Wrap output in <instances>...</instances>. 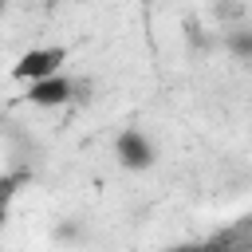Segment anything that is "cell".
Returning <instances> with one entry per match:
<instances>
[{
    "mask_svg": "<svg viewBox=\"0 0 252 252\" xmlns=\"http://www.w3.org/2000/svg\"><path fill=\"white\" fill-rule=\"evenodd\" d=\"M67 59H71V47L67 43H35V47H28V51H20L12 59L8 79L24 87V83H35V79H47V75L63 71Z\"/></svg>",
    "mask_w": 252,
    "mask_h": 252,
    "instance_id": "cell-1",
    "label": "cell"
},
{
    "mask_svg": "<svg viewBox=\"0 0 252 252\" xmlns=\"http://www.w3.org/2000/svg\"><path fill=\"white\" fill-rule=\"evenodd\" d=\"M79 98V79L63 67L47 79H35V83H24V102L28 106H39V110H59V106H71Z\"/></svg>",
    "mask_w": 252,
    "mask_h": 252,
    "instance_id": "cell-2",
    "label": "cell"
},
{
    "mask_svg": "<svg viewBox=\"0 0 252 252\" xmlns=\"http://www.w3.org/2000/svg\"><path fill=\"white\" fill-rule=\"evenodd\" d=\"M114 161H118L126 173H146V169H154V161H158V146H154V138H150L146 130L126 126V130H118V138H114Z\"/></svg>",
    "mask_w": 252,
    "mask_h": 252,
    "instance_id": "cell-3",
    "label": "cell"
},
{
    "mask_svg": "<svg viewBox=\"0 0 252 252\" xmlns=\"http://www.w3.org/2000/svg\"><path fill=\"white\" fill-rule=\"evenodd\" d=\"M28 181H32L28 169H0V236L8 232L12 213H16V201H20V193H24Z\"/></svg>",
    "mask_w": 252,
    "mask_h": 252,
    "instance_id": "cell-4",
    "label": "cell"
},
{
    "mask_svg": "<svg viewBox=\"0 0 252 252\" xmlns=\"http://www.w3.org/2000/svg\"><path fill=\"white\" fill-rule=\"evenodd\" d=\"M0 8H4V0H0Z\"/></svg>",
    "mask_w": 252,
    "mask_h": 252,
    "instance_id": "cell-5",
    "label": "cell"
},
{
    "mask_svg": "<svg viewBox=\"0 0 252 252\" xmlns=\"http://www.w3.org/2000/svg\"><path fill=\"white\" fill-rule=\"evenodd\" d=\"M142 4H146V0H142Z\"/></svg>",
    "mask_w": 252,
    "mask_h": 252,
    "instance_id": "cell-6",
    "label": "cell"
}]
</instances>
